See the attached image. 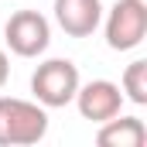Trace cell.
Returning a JSON list of instances; mask_svg holds the SVG:
<instances>
[{
    "label": "cell",
    "instance_id": "1",
    "mask_svg": "<svg viewBox=\"0 0 147 147\" xmlns=\"http://www.w3.org/2000/svg\"><path fill=\"white\" fill-rule=\"evenodd\" d=\"M48 134V113L41 103L0 96V147H28L45 140Z\"/></svg>",
    "mask_w": 147,
    "mask_h": 147
},
{
    "label": "cell",
    "instance_id": "2",
    "mask_svg": "<svg viewBox=\"0 0 147 147\" xmlns=\"http://www.w3.org/2000/svg\"><path fill=\"white\" fill-rule=\"evenodd\" d=\"M82 79H79V65L69 58H48L41 62L31 75V92L45 110H58V106H69L79 92Z\"/></svg>",
    "mask_w": 147,
    "mask_h": 147
},
{
    "label": "cell",
    "instance_id": "3",
    "mask_svg": "<svg viewBox=\"0 0 147 147\" xmlns=\"http://www.w3.org/2000/svg\"><path fill=\"white\" fill-rule=\"evenodd\" d=\"M106 45L113 51H134L147 38V3L144 0H116L106 14Z\"/></svg>",
    "mask_w": 147,
    "mask_h": 147
},
{
    "label": "cell",
    "instance_id": "4",
    "mask_svg": "<svg viewBox=\"0 0 147 147\" xmlns=\"http://www.w3.org/2000/svg\"><path fill=\"white\" fill-rule=\"evenodd\" d=\"M3 41L17 58H38L51 45V24L38 10H17L3 24Z\"/></svg>",
    "mask_w": 147,
    "mask_h": 147
},
{
    "label": "cell",
    "instance_id": "5",
    "mask_svg": "<svg viewBox=\"0 0 147 147\" xmlns=\"http://www.w3.org/2000/svg\"><path fill=\"white\" fill-rule=\"evenodd\" d=\"M79 113H82V120H89V123H106L110 116L123 110V89L110 82V79H92V82H86V86H79V92H75L72 99Z\"/></svg>",
    "mask_w": 147,
    "mask_h": 147
},
{
    "label": "cell",
    "instance_id": "6",
    "mask_svg": "<svg viewBox=\"0 0 147 147\" xmlns=\"http://www.w3.org/2000/svg\"><path fill=\"white\" fill-rule=\"evenodd\" d=\"M55 21L69 38H89L103 24V0H55Z\"/></svg>",
    "mask_w": 147,
    "mask_h": 147
},
{
    "label": "cell",
    "instance_id": "7",
    "mask_svg": "<svg viewBox=\"0 0 147 147\" xmlns=\"http://www.w3.org/2000/svg\"><path fill=\"white\" fill-rule=\"evenodd\" d=\"M96 144L103 147H144L147 144V127L140 116H110L106 123H99Z\"/></svg>",
    "mask_w": 147,
    "mask_h": 147
},
{
    "label": "cell",
    "instance_id": "8",
    "mask_svg": "<svg viewBox=\"0 0 147 147\" xmlns=\"http://www.w3.org/2000/svg\"><path fill=\"white\" fill-rule=\"evenodd\" d=\"M120 86H123V99H130L137 106H147V62L144 58H137V62H130L123 69Z\"/></svg>",
    "mask_w": 147,
    "mask_h": 147
},
{
    "label": "cell",
    "instance_id": "9",
    "mask_svg": "<svg viewBox=\"0 0 147 147\" xmlns=\"http://www.w3.org/2000/svg\"><path fill=\"white\" fill-rule=\"evenodd\" d=\"M7 79H10V58H7V51L0 48V89L7 86Z\"/></svg>",
    "mask_w": 147,
    "mask_h": 147
},
{
    "label": "cell",
    "instance_id": "10",
    "mask_svg": "<svg viewBox=\"0 0 147 147\" xmlns=\"http://www.w3.org/2000/svg\"><path fill=\"white\" fill-rule=\"evenodd\" d=\"M144 3H147V0H144Z\"/></svg>",
    "mask_w": 147,
    "mask_h": 147
}]
</instances>
